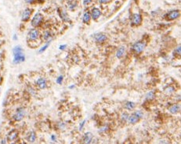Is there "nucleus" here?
I'll list each match as a JSON object with an SVG mask.
<instances>
[{
    "instance_id": "obj_7",
    "label": "nucleus",
    "mask_w": 181,
    "mask_h": 144,
    "mask_svg": "<svg viewBox=\"0 0 181 144\" xmlns=\"http://www.w3.org/2000/svg\"><path fill=\"white\" fill-rule=\"evenodd\" d=\"M180 16V11L179 9H174L171 10L168 13L165 15V19L167 21H172V20H176Z\"/></svg>"
},
{
    "instance_id": "obj_16",
    "label": "nucleus",
    "mask_w": 181,
    "mask_h": 144,
    "mask_svg": "<svg viewBox=\"0 0 181 144\" xmlns=\"http://www.w3.org/2000/svg\"><path fill=\"white\" fill-rule=\"evenodd\" d=\"M52 37H53V33L49 30H46L42 34V38L43 41H52Z\"/></svg>"
},
{
    "instance_id": "obj_35",
    "label": "nucleus",
    "mask_w": 181,
    "mask_h": 144,
    "mask_svg": "<svg viewBox=\"0 0 181 144\" xmlns=\"http://www.w3.org/2000/svg\"><path fill=\"white\" fill-rule=\"evenodd\" d=\"M0 143H7V141H6V139H2Z\"/></svg>"
},
{
    "instance_id": "obj_31",
    "label": "nucleus",
    "mask_w": 181,
    "mask_h": 144,
    "mask_svg": "<svg viewBox=\"0 0 181 144\" xmlns=\"http://www.w3.org/2000/svg\"><path fill=\"white\" fill-rule=\"evenodd\" d=\"M50 139H51V141L56 142L57 141V136H56V135H54V134H53V135H51V136H50Z\"/></svg>"
},
{
    "instance_id": "obj_39",
    "label": "nucleus",
    "mask_w": 181,
    "mask_h": 144,
    "mask_svg": "<svg viewBox=\"0 0 181 144\" xmlns=\"http://www.w3.org/2000/svg\"><path fill=\"white\" fill-rule=\"evenodd\" d=\"M74 87H75V86H71L69 88H74Z\"/></svg>"
},
{
    "instance_id": "obj_17",
    "label": "nucleus",
    "mask_w": 181,
    "mask_h": 144,
    "mask_svg": "<svg viewBox=\"0 0 181 144\" xmlns=\"http://www.w3.org/2000/svg\"><path fill=\"white\" fill-rule=\"evenodd\" d=\"M93 135L92 133H85V135L83 136V143H91L93 142Z\"/></svg>"
},
{
    "instance_id": "obj_10",
    "label": "nucleus",
    "mask_w": 181,
    "mask_h": 144,
    "mask_svg": "<svg viewBox=\"0 0 181 144\" xmlns=\"http://www.w3.org/2000/svg\"><path fill=\"white\" fill-rule=\"evenodd\" d=\"M142 20H143V17L140 13H135L133 14L131 19V22H132V25L138 27L142 23Z\"/></svg>"
},
{
    "instance_id": "obj_27",
    "label": "nucleus",
    "mask_w": 181,
    "mask_h": 144,
    "mask_svg": "<svg viewBox=\"0 0 181 144\" xmlns=\"http://www.w3.org/2000/svg\"><path fill=\"white\" fill-rule=\"evenodd\" d=\"M98 3H101V4H107L109 3L111 0H97Z\"/></svg>"
},
{
    "instance_id": "obj_15",
    "label": "nucleus",
    "mask_w": 181,
    "mask_h": 144,
    "mask_svg": "<svg viewBox=\"0 0 181 144\" xmlns=\"http://www.w3.org/2000/svg\"><path fill=\"white\" fill-rule=\"evenodd\" d=\"M169 111H170L171 114H172V115L178 114L179 112L180 111V105H179V104L172 105V106H170V107H169Z\"/></svg>"
},
{
    "instance_id": "obj_37",
    "label": "nucleus",
    "mask_w": 181,
    "mask_h": 144,
    "mask_svg": "<svg viewBox=\"0 0 181 144\" xmlns=\"http://www.w3.org/2000/svg\"><path fill=\"white\" fill-rule=\"evenodd\" d=\"M14 40H17V34H14Z\"/></svg>"
},
{
    "instance_id": "obj_33",
    "label": "nucleus",
    "mask_w": 181,
    "mask_h": 144,
    "mask_svg": "<svg viewBox=\"0 0 181 144\" xmlns=\"http://www.w3.org/2000/svg\"><path fill=\"white\" fill-rule=\"evenodd\" d=\"M66 48H67L66 45H60V47H59V49L63 51V50H65V49H66Z\"/></svg>"
},
{
    "instance_id": "obj_32",
    "label": "nucleus",
    "mask_w": 181,
    "mask_h": 144,
    "mask_svg": "<svg viewBox=\"0 0 181 144\" xmlns=\"http://www.w3.org/2000/svg\"><path fill=\"white\" fill-rule=\"evenodd\" d=\"M92 1L93 0H84L83 4L84 5H89V4L92 3Z\"/></svg>"
},
{
    "instance_id": "obj_2",
    "label": "nucleus",
    "mask_w": 181,
    "mask_h": 144,
    "mask_svg": "<svg viewBox=\"0 0 181 144\" xmlns=\"http://www.w3.org/2000/svg\"><path fill=\"white\" fill-rule=\"evenodd\" d=\"M41 37L40 31H38L37 28H32L29 30L28 33V41L30 42H35L38 40Z\"/></svg>"
},
{
    "instance_id": "obj_36",
    "label": "nucleus",
    "mask_w": 181,
    "mask_h": 144,
    "mask_svg": "<svg viewBox=\"0 0 181 144\" xmlns=\"http://www.w3.org/2000/svg\"><path fill=\"white\" fill-rule=\"evenodd\" d=\"M3 43H4V41H2V40H0V48L2 47V45H3Z\"/></svg>"
},
{
    "instance_id": "obj_11",
    "label": "nucleus",
    "mask_w": 181,
    "mask_h": 144,
    "mask_svg": "<svg viewBox=\"0 0 181 144\" xmlns=\"http://www.w3.org/2000/svg\"><path fill=\"white\" fill-rule=\"evenodd\" d=\"M90 15H91V18L93 20H97L101 17V16L102 15V12L100 9V8L94 7V8L92 9V10L90 12Z\"/></svg>"
},
{
    "instance_id": "obj_3",
    "label": "nucleus",
    "mask_w": 181,
    "mask_h": 144,
    "mask_svg": "<svg viewBox=\"0 0 181 144\" xmlns=\"http://www.w3.org/2000/svg\"><path fill=\"white\" fill-rule=\"evenodd\" d=\"M43 21H44V16L41 13H36L34 15V17H32V20H31V24L33 27L37 28L42 25Z\"/></svg>"
},
{
    "instance_id": "obj_24",
    "label": "nucleus",
    "mask_w": 181,
    "mask_h": 144,
    "mask_svg": "<svg viewBox=\"0 0 181 144\" xmlns=\"http://www.w3.org/2000/svg\"><path fill=\"white\" fill-rule=\"evenodd\" d=\"M63 76H59L57 78V84H62V83H63Z\"/></svg>"
},
{
    "instance_id": "obj_28",
    "label": "nucleus",
    "mask_w": 181,
    "mask_h": 144,
    "mask_svg": "<svg viewBox=\"0 0 181 144\" xmlns=\"http://www.w3.org/2000/svg\"><path fill=\"white\" fill-rule=\"evenodd\" d=\"M26 3L28 4H30V5H32V4H34V3L37 2L38 0H24Z\"/></svg>"
},
{
    "instance_id": "obj_19",
    "label": "nucleus",
    "mask_w": 181,
    "mask_h": 144,
    "mask_svg": "<svg viewBox=\"0 0 181 144\" xmlns=\"http://www.w3.org/2000/svg\"><path fill=\"white\" fill-rule=\"evenodd\" d=\"M59 14H60V17L61 18V20L64 21V22H68V21L70 20L68 15V13H67V12L65 10L61 9L60 11H59Z\"/></svg>"
},
{
    "instance_id": "obj_21",
    "label": "nucleus",
    "mask_w": 181,
    "mask_h": 144,
    "mask_svg": "<svg viewBox=\"0 0 181 144\" xmlns=\"http://www.w3.org/2000/svg\"><path fill=\"white\" fill-rule=\"evenodd\" d=\"M125 107L126 108L127 110H129V111L133 110V109L136 107V104L134 103V102H132V101H128L126 103Z\"/></svg>"
},
{
    "instance_id": "obj_9",
    "label": "nucleus",
    "mask_w": 181,
    "mask_h": 144,
    "mask_svg": "<svg viewBox=\"0 0 181 144\" xmlns=\"http://www.w3.org/2000/svg\"><path fill=\"white\" fill-rule=\"evenodd\" d=\"M35 84H36V86L38 87V89H40V90L46 89L47 87H48V83H47V80H46V79H45L44 77H39V78L36 80Z\"/></svg>"
},
{
    "instance_id": "obj_23",
    "label": "nucleus",
    "mask_w": 181,
    "mask_h": 144,
    "mask_svg": "<svg viewBox=\"0 0 181 144\" xmlns=\"http://www.w3.org/2000/svg\"><path fill=\"white\" fill-rule=\"evenodd\" d=\"M155 93H154L153 91H150V92H148V93H147L146 99L147 100H148V101H150V100H152V99L155 98Z\"/></svg>"
},
{
    "instance_id": "obj_38",
    "label": "nucleus",
    "mask_w": 181,
    "mask_h": 144,
    "mask_svg": "<svg viewBox=\"0 0 181 144\" xmlns=\"http://www.w3.org/2000/svg\"><path fill=\"white\" fill-rule=\"evenodd\" d=\"M38 1H41V2H45L46 0H38Z\"/></svg>"
},
{
    "instance_id": "obj_29",
    "label": "nucleus",
    "mask_w": 181,
    "mask_h": 144,
    "mask_svg": "<svg viewBox=\"0 0 181 144\" xmlns=\"http://www.w3.org/2000/svg\"><path fill=\"white\" fill-rule=\"evenodd\" d=\"M180 51H181V47H180V45L177 47L176 49L175 54H176L177 55H180Z\"/></svg>"
},
{
    "instance_id": "obj_13",
    "label": "nucleus",
    "mask_w": 181,
    "mask_h": 144,
    "mask_svg": "<svg viewBox=\"0 0 181 144\" xmlns=\"http://www.w3.org/2000/svg\"><path fill=\"white\" fill-rule=\"evenodd\" d=\"M37 139V135L34 131H30L26 136V140L30 143H34Z\"/></svg>"
},
{
    "instance_id": "obj_14",
    "label": "nucleus",
    "mask_w": 181,
    "mask_h": 144,
    "mask_svg": "<svg viewBox=\"0 0 181 144\" xmlns=\"http://www.w3.org/2000/svg\"><path fill=\"white\" fill-rule=\"evenodd\" d=\"M17 137H18V132L16 129H13L8 133L7 137H6V140L9 142L15 141L17 139Z\"/></svg>"
},
{
    "instance_id": "obj_30",
    "label": "nucleus",
    "mask_w": 181,
    "mask_h": 144,
    "mask_svg": "<svg viewBox=\"0 0 181 144\" xmlns=\"http://www.w3.org/2000/svg\"><path fill=\"white\" fill-rule=\"evenodd\" d=\"M85 124H86V120H84V121H82L81 122L80 125H79V130H80V131L82 130V129H83L84 127V125Z\"/></svg>"
},
{
    "instance_id": "obj_25",
    "label": "nucleus",
    "mask_w": 181,
    "mask_h": 144,
    "mask_svg": "<svg viewBox=\"0 0 181 144\" xmlns=\"http://www.w3.org/2000/svg\"><path fill=\"white\" fill-rule=\"evenodd\" d=\"M165 93H173L174 92V88L172 87H168L165 89Z\"/></svg>"
},
{
    "instance_id": "obj_8",
    "label": "nucleus",
    "mask_w": 181,
    "mask_h": 144,
    "mask_svg": "<svg viewBox=\"0 0 181 144\" xmlns=\"http://www.w3.org/2000/svg\"><path fill=\"white\" fill-rule=\"evenodd\" d=\"M33 9L32 8H26L21 14V20L23 22H28L30 18L32 17V13H33Z\"/></svg>"
},
{
    "instance_id": "obj_18",
    "label": "nucleus",
    "mask_w": 181,
    "mask_h": 144,
    "mask_svg": "<svg viewBox=\"0 0 181 144\" xmlns=\"http://www.w3.org/2000/svg\"><path fill=\"white\" fill-rule=\"evenodd\" d=\"M126 51V47H125V46H121L120 48L118 49L117 52H116V57H117L118 59H122V58L125 55Z\"/></svg>"
},
{
    "instance_id": "obj_6",
    "label": "nucleus",
    "mask_w": 181,
    "mask_h": 144,
    "mask_svg": "<svg viewBox=\"0 0 181 144\" xmlns=\"http://www.w3.org/2000/svg\"><path fill=\"white\" fill-rule=\"evenodd\" d=\"M143 117H144V113L141 111H136L134 113H132L131 115L129 116L128 121L130 124L134 125L136 123H137Z\"/></svg>"
},
{
    "instance_id": "obj_34",
    "label": "nucleus",
    "mask_w": 181,
    "mask_h": 144,
    "mask_svg": "<svg viewBox=\"0 0 181 144\" xmlns=\"http://www.w3.org/2000/svg\"><path fill=\"white\" fill-rule=\"evenodd\" d=\"M63 128H65V125L62 122L59 123V129H63Z\"/></svg>"
},
{
    "instance_id": "obj_22",
    "label": "nucleus",
    "mask_w": 181,
    "mask_h": 144,
    "mask_svg": "<svg viewBox=\"0 0 181 144\" xmlns=\"http://www.w3.org/2000/svg\"><path fill=\"white\" fill-rule=\"evenodd\" d=\"M51 41H47V42H46V44H45V45L43 46V47H41L40 49L38 50V53L41 54V53H43L44 51H46V49L49 48V45H50Z\"/></svg>"
},
{
    "instance_id": "obj_1",
    "label": "nucleus",
    "mask_w": 181,
    "mask_h": 144,
    "mask_svg": "<svg viewBox=\"0 0 181 144\" xmlns=\"http://www.w3.org/2000/svg\"><path fill=\"white\" fill-rule=\"evenodd\" d=\"M13 54H14L13 62L14 64H20L25 61V55L24 54V49L21 48V46H15L13 49Z\"/></svg>"
},
{
    "instance_id": "obj_4",
    "label": "nucleus",
    "mask_w": 181,
    "mask_h": 144,
    "mask_svg": "<svg viewBox=\"0 0 181 144\" xmlns=\"http://www.w3.org/2000/svg\"><path fill=\"white\" fill-rule=\"evenodd\" d=\"M26 115V109L23 107H17L15 111L14 114L13 115V119L15 121H22Z\"/></svg>"
},
{
    "instance_id": "obj_12",
    "label": "nucleus",
    "mask_w": 181,
    "mask_h": 144,
    "mask_svg": "<svg viewBox=\"0 0 181 144\" xmlns=\"http://www.w3.org/2000/svg\"><path fill=\"white\" fill-rule=\"evenodd\" d=\"M93 38L94 40L99 44H101V43L105 42L107 39V37L106 34H103V33H97V34H94L93 35Z\"/></svg>"
},
{
    "instance_id": "obj_5",
    "label": "nucleus",
    "mask_w": 181,
    "mask_h": 144,
    "mask_svg": "<svg viewBox=\"0 0 181 144\" xmlns=\"http://www.w3.org/2000/svg\"><path fill=\"white\" fill-rule=\"evenodd\" d=\"M146 48V44L143 41H139L135 42L132 46V51L136 55L141 54Z\"/></svg>"
},
{
    "instance_id": "obj_20",
    "label": "nucleus",
    "mask_w": 181,
    "mask_h": 144,
    "mask_svg": "<svg viewBox=\"0 0 181 144\" xmlns=\"http://www.w3.org/2000/svg\"><path fill=\"white\" fill-rule=\"evenodd\" d=\"M91 15H90V12H86L83 14V17H82V21L84 23L89 24V22L91 21Z\"/></svg>"
},
{
    "instance_id": "obj_26",
    "label": "nucleus",
    "mask_w": 181,
    "mask_h": 144,
    "mask_svg": "<svg viewBox=\"0 0 181 144\" xmlns=\"http://www.w3.org/2000/svg\"><path fill=\"white\" fill-rule=\"evenodd\" d=\"M129 114L127 113H123L122 114V119L123 121H127L128 120V118H129Z\"/></svg>"
}]
</instances>
